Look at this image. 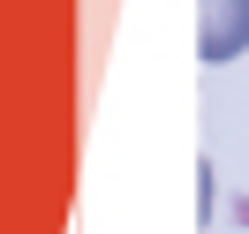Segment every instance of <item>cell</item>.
Instances as JSON below:
<instances>
[{
    "mask_svg": "<svg viewBox=\"0 0 249 234\" xmlns=\"http://www.w3.org/2000/svg\"><path fill=\"white\" fill-rule=\"evenodd\" d=\"M249 46V0H196V61L219 68Z\"/></svg>",
    "mask_w": 249,
    "mask_h": 234,
    "instance_id": "obj_1",
    "label": "cell"
}]
</instances>
